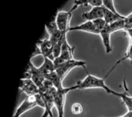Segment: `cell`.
I'll list each match as a JSON object with an SVG mask.
<instances>
[{
  "label": "cell",
  "mask_w": 132,
  "mask_h": 117,
  "mask_svg": "<svg viewBox=\"0 0 132 117\" xmlns=\"http://www.w3.org/2000/svg\"><path fill=\"white\" fill-rule=\"evenodd\" d=\"M36 106H40L41 108H44V109L45 107L44 99L40 94L27 96V98L24 99L23 102L19 105L13 117H20L23 114L31 110Z\"/></svg>",
  "instance_id": "cell-2"
},
{
  "label": "cell",
  "mask_w": 132,
  "mask_h": 117,
  "mask_svg": "<svg viewBox=\"0 0 132 117\" xmlns=\"http://www.w3.org/2000/svg\"><path fill=\"white\" fill-rule=\"evenodd\" d=\"M93 23H94L96 28L100 31V33L103 30H104V29L106 27V26L108 25V24L106 23V22L104 20L103 18L96 20H94V21H93Z\"/></svg>",
  "instance_id": "cell-20"
},
{
  "label": "cell",
  "mask_w": 132,
  "mask_h": 117,
  "mask_svg": "<svg viewBox=\"0 0 132 117\" xmlns=\"http://www.w3.org/2000/svg\"><path fill=\"white\" fill-rule=\"evenodd\" d=\"M76 86H77V89H80V90L86 89V88H102L108 94H111L115 96H117L119 93L111 89L109 86L106 85L105 78H101L95 75H90L89 73H87V76L82 81L77 82Z\"/></svg>",
  "instance_id": "cell-1"
},
{
  "label": "cell",
  "mask_w": 132,
  "mask_h": 117,
  "mask_svg": "<svg viewBox=\"0 0 132 117\" xmlns=\"http://www.w3.org/2000/svg\"><path fill=\"white\" fill-rule=\"evenodd\" d=\"M103 6L105 7L106 9L109 10L112 13H113L117 15H120V13L117 11V10L115 8L114 2L113 0H103Z\"/></svg>",
  "instance_id": "cell-19"
},
{
  "label": "cell",
  "mask_w": 132,
  "mask_h": 117,
  "mask_svg": "<svg viewBox=\"0 0 132 117\" xmlns=\"http://www.w3.org/2000/svg\"><path fill=\"white\" fill-rule=\"evenodd\" d=\"M40 71L46 77L49 74L55 71V66L54 65V61L49 58L44 57V62L40 67L38 68Z\"/></svg>",
  "instance_id": "cell-13"
},
{
  "label": "cell",
  "mask_w": 132,
  "mask_h": 117,
  "mask_svg": "<svg viewBox=\"0 0 132 117\" xmlns=\"http://www.w3.org/2000/svg\"><path fill=\"white\" fill-rule=\"evenodd\" d=\"M82 17L86 21H94L103 18V7H93L89 11L83 13Z\"/></svg>",
  "instance_id": "cell-10"
},
{
  "label": "cell",
  "mask_w": 132,
  "mask_h": 117,
  "mask_svg": "<svg viewBox=\"0 0 132 117\" xmlns=\"http://www.w3.org/2000/svg\"><path fill=\"white\" fill-rule=\"evenodd\" d=\"M77 89V86L73 85L69 88H63L58 89L54 95V106L57 109L58 117H64V105L66 101V96L71 91Z\"/></svg>",
  "instance_id": "cell-5"
},
{
  "label": "cell",
  "mask_w": 132,
  "mask_h": 117,
  "mask_svg": "<svg viewBox=\"0 0 132 117\" xmlns=\"http://www.w3.org/2000/svg\"><path fill=\"white\" fill-rule=\"evenodd\" d=\"M79 6L74 4L69 11H57L56 13V23L58 29L63 33H68L70 26V21L72 20L74 11L78 9Z\"/></svg>",
  "instance_id": "cell-3"
},
{
  "label": "cell",
  "mask_w": 132,
  "mask_h": 117,
  "mask_svg": "<svg viewBox=\"0 0 132 117\" xmlns=\"http://www.w3.org/2000/svg\"><path fill=\"white\" fill-rule=\"evenodd\" d=\"M112 33H113L109 29L108 25L100 33V36L102 39V41H103V46H104V48L106 50V53L107 54L110 53L112 52V50H113V47L111 45V40H110V37H111Z\"/></svg>",
  "instance_id": "cell-11"
},
{
  "label": "cell",
  "mask_w": 132,
  "mask_h": 117,
  "mask_svg": "<svg viewBox=\"0 0 132 117\" xmlns=\"http://www.w3.org/2000/svg\"><path fill=\"white\" fill-rule=\"evenodd\" d=\"M20 89L27 96L35 95L39 94V88L34 84L31 79L21 78L20 82Z\"/></svg>",
  "instance_id": "cell-7"
},
{
  "label": "cell",
  "mask_w": 132,
  "mask_h": 117,
  "mask_svg": "<svg viewBox=\"0 0 132 117\" xmlns=\"http://www.w3.org/2000/svg\"><path fill=\"white\" fill-rule=\"evenodd\" d=\"M38 55H42V53H41V50H40L39 46L37 44H36L35 45V48H34V51L32 52V54H31V56L30 57V59L32 60V58L34 57H36V56H38Z\"/></svg>",
  "instance_id": "cell-23"
},
{
  "label": "cell",
  "mask_w": 132,
  "mask_h": 117,
  "mask_svg": "<svg viewBox=\"0 0 132 117\" xmlns=\"http://www.w3.org/2000/svg\"><path fill=\"white\" fill-rule=\"evenodd\" d=\"M57 89L55 87L51 88L45 93L40 94L44 102V112L42 117H54L52 113V108L54 106V95L57 92Z\"/></svg>",
  "instance_id": "cell-6"
},
{
  "label": "cell",
  "mask_w": 132,
  "mask_h": 117,
  "mask_svg": "<svg viewBox=\"0 0 132 117\" xmlns=\"http://www.w3.org/2000/svg\"><path fill=\"white\" fill-rule=\"evenodd\" d=\"M130 61L131 63H132V44L131 43H130V45L128 46V48H127V52L125 53V55L122 57V58H120V59H119L118 61H117V62L114 64V65L111 68V69L107 72V74L106 75V76H105V79L108 77V75H110V73L114 70V68L118 65H120L121 62H123V61Z\"/></svg>",
  "instance_id": "cell-15"
},
{
  "label": "cell",
  "mask_w": 132,
  "mask_h": 117,
  "mask_svg": "<svg viewBox=\"0 0 132 117\" xmlns=\"http://www.w3.org/2000/svg\"><path fill=\"white\" fill-rule=\"evenodd\" d=\"M46 79L50 81L52 85H54V87H55L57 90L58 89H61L64 88L63 85H62V80L61 78L59 77V75L56 73V71H54L51 74H49L48 75L46 76Z\"/></svg>",
  "instance_id": "cell-16"
},
{
  "label": "cell",
  "mask_w": 132,
  "mask_h": 117,
  "mask_svg": "<svg viewBox=\"0 0 132 117\" xmlns=\"http://www.w3.org/2000/svg\"><path fill=\"white\" fill-rule=\"evenodd\" d=\"M86 62L84 61L72 59L70 61H65L63 64L57 66L55 69V71L59 75V77L61 78V80L63 81L65 78V77L67 76V75L72 69H74L76 68H83L86 71V72L88 73L86 68Z\"/></svg>",
  "instance_id": "cell-4"
},
{
  "label": "cell",
  "mask_w": 132,
  "mask_h": 117,
  "mask_svg": "<svg viewBox=\"0 0 132 117\" xmlns=\"http://www.w3.org/2000/svg\"><path fill=\"white\" fill-rule=\"evenodd\" d=\"M86 3L93 7H100L103 6V0H86Z\"/></svg>",
  "instance_id": "cell-22"
},
{
  "label": "cell",
  "mask_w": 132,
  "mask_h": 117,
  "mask_svg": "<svg viewBox=\"0 0 132 117\" xmlns=\"http://www.w3.org/2000/svg\"><path fill=\"white\" fill-rule=\"evenodd\" d=\"M31 71H32V78H31V80L34 82V84L38 88H40L43 85L44 81L46 80V77L40 71L38 68L35 67L33 65L32 61H31Z\"/></svg>",
  "instance_id": "cell-12"
},
{
  "label": "cell",
  "mask_w": 132,
  "mask_h": 117,
  "mask_svg": "<svg viewBox=\"0 0 132 117\" xmlns=\"http://www.w3.org/2000/svg\"><path fill=\"white\" fill-rule=\"evenodd\" d=\"M124 30L127 33L128 36L132 34V13L125 16L124 19Z\"/></svg>",
  "instance_id": "cell-18"
},
{
  "label": "cell",
  "mask_w": 132,
  "mask_h": 117,
  "mask_svg": "<svg viewBox=\"0 0 132 117\" xmlns=\"http://www.w3.org/2000/svg\"><path fill=\"white\" fill-rule=\"evenodd\" d=\"M117 97L120 98L128 111H132V96H130L127 92H119Z\"/></svg>",
  "instance_id": "cell-17"
},
{
  "label": "cell",
  "mask_w": 132,
  "mask_h": 117,
  "mask_svg": "<svg viewBox=\"0 0 132 117\" xmlns=\"http://www.w3.org/2000/svg\"><path fill=\"white\" fill-rule=\"evenodd\" d=\"M120 117H130V115L128 114V112H127L125 115H122V116H120Z\"/></svg>",
  "instance_id": "cell-24"
},
{
  "label": "cell",
  "mask_w": 132,
  "mask_h": 117,
  "mask_svg": "<svg viewBox=\"0 0 132 117\" xmlns=\"http://www.w3.org/2000/svg\"><path fill=\"white\" fill-rule=\"evenodd\" d=\"M42 53V56L44 57L49 58V59L54 61V57L53 55V48H54V44L52 42L48 39H44V40H39L37 43Z\"/></svg>",
  "instance_id": "cell-8"
},
{
  "label": "cell",
  "mask_w": 132,
  "mask_h": 117,
  "mask_svg": "<svg viewBox=\"0 0 132 117\" xmlns=\"http://www.w3.org/2000/svg\"><path fill=\"white\" fill-rule=\"evenodd\" d=\"M71 111L72 112L76 115H79L80 114L82 113L83 112V107L81 103L79 102H76L74 103L72 105V108H71Z\"/></svg>",
  "instance_id": "cell-21"
},
{
  "label": "cell",
  "mask_w": 132,
  "mask_h": 117,
  "mask_svg": "<svg viewBox=\"0 0 132 117\" xmlns=\"http://www.w3.org/2000/svg\"><path fill=\"white\" fill-rule=\"evenodd\" d=\"M103 19L106 22V23L109 25V24H112L118 20H124L125 16H122L121 14L117 15V14L112 13L111 11H110L109 10L106 9L105 7H103Z\"/></svg>",
  "instance_id": "cell-14"
},
{
  "label": "cell",
  "mask_w": 132,
  "mask_h": 117,
  "mask_svg": "<svg viewBox=\"0 0 132 117\" xmlns=\"http://www.w3.org/2000/svg\"><path fill=\"white\" fill-rule=\"evenodd\" d=\"M69 31H84L93 34H98L100 35V31L96 28L94 23L93 21H86L82 24L75 26H71L69 30Z\"/></svg>",
  "instance_id": "cell-9"
},
{
  "label": "cell",
  "mask_w": 132,
  "mask_h": 117,
  "mask_svg": "<svg viewBox=\"0 0 132 117\" xmlns=\"http://www.w3.org/2000/svg\"><path fill=\"white\" fill-rule=\"evenodd\" d=\"M129 37H130V43L132 44V34L129 35Z\"/></svg>",
  "instance_id": "cell-25"
}]
</instances>
